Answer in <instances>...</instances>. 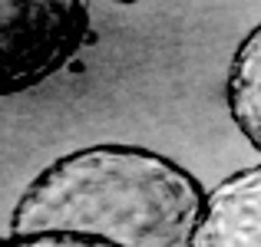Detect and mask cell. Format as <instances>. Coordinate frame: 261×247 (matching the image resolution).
<instances>
[{
  "label": "cell",
  "mask_w": 261,
  "mask_h": 247,
  "mask_svg": "<svg viewBox=\"0 0 261 247\" xmlns=\"http://www.w3.org/2000/svg\"><path fill=\"white\" fill-rule=\"evenodd\" d=\"M195 247H261V162L208 188Z\"/></svg>",
  "instance_id": "3957f363"
},
{
  "label": "cell",
  "mask_w": 261,
  "mask_h": 247,
  "mask_svg": "<svg viewBox=\"0 0 261 247\" xmlns=\"http://www.w3.org/2000/svg\"><path fill=\"white\" fill-rule=\"evenodd\" d=\"M89 37V0H0V92H30L57 76Z\"/></svg>",
  "instance_id": "7a4b0ae2"
},
{
  "label": "cell",
  "mask_w": 261,
  "mask_h": 247,
  "mask_svg": "<svg viewBox=\"0 0 261 247\" xmlns=\"http://www.w3.org/2000/svg\"><path fill=\"white\" fill-rule=\"evenodd\" d=\"M225 102L238 132L255 152H261V23L238 43L228 63Z\"/></svg>",
  "instance_id": "277c9868"
},
{
  "label": "cell",
  "mask_w": 261,
  "mask_h": 247,
  "mask_svg": "<svg viewBox=\"0 0 261 247\" xmlns=\"http://www.w3.org/2000/svg\"><path fill=\"white\" fill-rule=\"evenodd\" d=\"M113 4H152V0H113Z\"/></svg>",
  "instance_id": "8992f818"
},
{
  "label": "cell",
  "mask_w": 261,
  "mask_h": 247,
  "mask_svg": "<svg viewBox=\"0 0 261 247\" xmlns=\"http://www.w3.org/2000/svg\"><path fill=\"white\" fill-rule=\"evenodd\" d=\"M0 247H13V244H10V241H7V237H4V241H0Z\"/></svg>",
  "instance_id": "52a82bcc"
},
{
  "label": "cell",
  "mask_w": 261,
  "mask_h": 247,
  "mask_svg": "<svg viewBox=\"0 0 261 247\" xmlns=\"http://www.w3.org/2000/svg\"><path fill=\"white\" fill-rule=\"evenodd\" d=\"M208 191L139 145H89L50 162L17 198L7 234L96 231L126 247H195Z\"/></svg>",
  "instance_id": "6da1fadb"
},
{
  "label": "cell",
  "mask_w": 261,
  "mask_h": 247,
  "mask_svg": "<svg viewBox=\"0 0 261 247\" xmlns=\"http://www.w3.org/2000/svg\"><path fill=\"white\" fill-rule=\"evenodd\" d=\"M13 247H126L122 241L109 234H96V231H33V234H4Z\"/></svg>",
  "instance_id": "5b68a950"
}]
</instances>
